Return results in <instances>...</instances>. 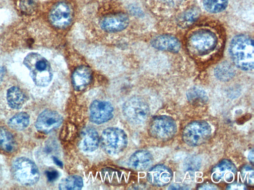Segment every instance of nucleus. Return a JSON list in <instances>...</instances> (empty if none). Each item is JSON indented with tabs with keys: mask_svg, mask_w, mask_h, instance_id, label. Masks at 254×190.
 Returning <instances> with one entry per match:
<instances>
[{
	"mask_svg": "<svg viewBox=\"0 0 254 190\" xmlns=\"http://www.w3.org/2000/svg\"><path fill=\"white\" fill-rule=\"evenodd\" d=\"M198 189L199 190H216L217 189L216 187L213 185L210 184H204L200 186Z\"/></svg>",
	"mask_w": 254,
	"mask_h": 190,
	"instance_id": "nucleus-32",
	"label": "nucleus"
},
{
	"mask_svg": "<svg viewBox=\"0 0 254 190\" xmlns=\"http://www.w3.org/2000/svg\"><path fill=\"white\" fill-rule=\"evenodd\" d=\"M163 2H165L169 5L175 6L181 3L183 0H162Z\"/></svg>",
	"mask_w": 254,
	"mask_h": 190,
	"instance_id": "nucleus-31",
	"label": "nucleus"
},
{
	"mask_svg": "<svg viewBox=\"0 0 254 190\" xmlns=\"http://www.w3.org/2000/svg\"><path fill=\"white\" fill-rule=\"evenodd\" d=\"M100 138L96 130L91 127L84 128L80 134L78 146L86 152L95 151L98 147Z\"/></svg>",
	"mask_w": 254,
	"mask_h": 190,
	"instance_id": "nucleus-14",
	"label": "nucleus"
},
{
	"mask_svg": "<svg viewBox=\"0 0 254 190\" xmlns=\"http://www.w3.org/2000/svg\"><path fill=\"white\" fill-rule=\"evenodd\" d=\"M254 170L249 165L244 166L241 171V177L243 181L248 185H253Z\"/></svg>",
	"mask_w": 254,
	"mask_h": 190,
	"instance_id": "nucleus-26",
	"label": "nucleus"
},
{
	"mask_svg": "<svg viewBox=\"0 0 254 190\" xmlns=\"http://www.w3.org/2000/svg\"><path fill=\"white\" fill-rule=\"evenodd\" d=\"M217 44V38L212 32L197 30L190 36L188 45L190 49L198 55H205L213 51Z\"/></svg>",
	"mask_w": 254,
	"mask_h": 190,
	"instance_id": "nucleus-6",
	"label": "nucleus"
},
{
	"mask_svg": "<svg viewBox=\"0 0 254 190\" xmlns=\"http://www.w3.org/2000/svg\"><path fill=\"white\" fill-rule=\"evenodd\" d=\"M151 44L153 47L161 50L178 52L181 48L179 41L175 37L169 35H161L153 38Z\"/></svg>",
	"mask_w": 254,
	"mask_h": 190,
	"instance_id": "nucleus-16",
	"label": "nucleus"
},
{
	"mask_svg": "<svg viewBox=\"0 0 254 190\" xmlns=\"http://www.w3.org/2000/svg\"><path fill=\"white\" fill-rule=\"evenodd\" d=\"M16 147V142L11 133L4 127H0V148L11 152L15 150Z\"/></svg>",
	"mask_w": 254,
	"mask_h": 190,
	"instance_id": "nucleus-21",
	"label": "nucleus"
},
{
	"mask_svg": "<svg viewBox=\"0 0 254 190\" xmlns=\"http://www.w3.org/2000/svg\"><path fill=\"white\" fill-rule=\"evenodd\" d=\"M92 78V71L88 67L81 66L77 67L72 75L74 89L77 91L84 90L91 82Z\"/></svg>",
	"mask_w": 254,
	"mask_h": 190,
	"instance_id": "nucleus-18",
	"label": "nucleus"
},
{
	"mask_svg": "<svg viewBox=\"0 0 254 190\" xmlns=\"http://www.w3.org/2000/svg\"><path fill=\"white\" fill-rule=\"evenodd\" d=\"M177 131L175 121L171 117L160 115L154 117L149 125V132L154 138L161 141L172 139Z\"/></svg>",
	"mask_w": 254,
	"mask_h": 190,
	"instance_id": "nucleus-8",
	"label": "nucleus"
},
{
	"mask_svg": "<svg viewBox=\"0 0 254 190\" xmlns=\"http://www.w3.org/2000/svg\"><path fill=\"white\" fill-rule=\"evenodd\" d=\"M100 142L103 150L110 155L118 154L127 147V137L125 132L119 128L109 127L102 132Z\"/></svg>",
	"mask_w": 254,
	"mask_h": 190,
	"instance_id": "nucleus-3",
	"label": "nucleus"
},
{
	"mask_svg": "<svg viewBox=\"0 0 254 190\" xmlns=\"http://www.w3.org/2000/svg\"><path fill=\"white\" fill-rule=\"evenodd\" d=\"M212 133L211 126L206 121L197 120L189 123L183 132V139L189 145L196 146L206 142Z\"/></svg>",
	"mask_w": 254,
	"mask_h": 190,
	"instance_id": "nucleus-5",
	"label": "nucleus"
},
{
	"mask_svg": "<svg viewBox=\"0 0 254 190\" xmlns=\"http://www.w3.org/2000/svg\"><path fill=\"white\" fill-rule=\"evenodd\" d=\"M249 160L253 163L254 162V151L253 149L250 150L248 154Z\"/></svg>",
	"mask_w": 254,
	"mask_h": 190,
	"instance_id": "nucleus-35",
	"label": "nucleus"
},
{
	"mask_svg": "<svg viewBox=\"0 0 254 190\" xmlns=\"http://www.w3.org/2000/svg\"><path fill=\"white\" fill-rule=\"evenodd\" d=\"M23 64L29 70L34 83L39 87H46L52 81L53 72L49 61L38 53L31 52L24 58Z\"/></svg>",
	"mask_w": 254,
	"mask_h": 190,
	"instance_id": "nucleus-2",
	"label": "nucleus"
},
{
	"mask_svg": "<svg viewBox=\"0 0 254 190\" xmlns=\"http://www.w3.org/2000/svg\"><path fill=\"white\" fill-rule=\"evenodd\" d=\"M114 108L110 102L100 100L93 101L89 106V118L96 124L104 123L113 117Z\"/></svg>",
	"mask_w": 254,
	"mask_h": 190,
	"instance_id": "nucleus-9",
	"label": "nucleus"
},
{
	"mask_svg": "<svg viewBox=\"0 0 254 190\" xmlns=\"http://www.w3.org/2000/svg\"><path fill=\"white\" fill-rule=\"evenodd\" d=\"M12 173L15 180L22 185L31 186L39 179V172L36 165L26 157H19L13 162Z\"/></svg>",
	"mask_w": 254,
	"mask_h": 190,
	"instance_id": "nucleus-4",
	"label": "nucleus"
},
{
	"mask_svg": "<svg viewBox=\"0 0 254 190\" xmlns=\"http://www.w3.org/2000/svg\"><path fill=\"white\" fill-rule=\"evenodd\" d=\"M188 100L194 105L203 104L208 100L206 93L200 88L192 87L187 92Z\"/></svg>",
	"mask_w": 254,
	"mask_h": 190,
	"instance_id": "nucleus-23",
	"label": "nucleus"
},
{
	"mask_svg": "<svg viewBox=\"0 0 254 190\" xmlns=\"http://www.w3.org/2000/svg\"><path fill=\"white\" fill-rule=\"evenodd\" d=\"M53 159L54 162L57 165H58V166H59L61 168L63 167V162L61 161H60L58 158H57L56 157H53Z\"/></svg>",
	"mask_w": 254,
	"mask_h": 190,
	"instance_id": "nucleus-34",
	"label": "nucleus"
},
{
	"mask_svg": "<svg viewBox=\"0 0 254 190\" xmlns=\"http://www.w3.org/2000/svg\"><path fill=\"white\" fill-rule=\"evenodd\" d=\"M253 39L246 35L234 37L229 46V53L236 66L244 71L254 68V46Z\"/></svg>",
	"mask_w": 254,
	"mask_h": 190,
	"instance_id": "nucleus-1",
	"label": "nucleus"
},
{
	"mask_svg": "<svg viewBox=\"0 0 254 190\" xmlns=\"http://www.w3.org/2000/svg\"><path fill=\"white\" fill-rule=\"evenodd\" d=\"M123 112L129 122L138 125L147 120L149 116V108L143 99L138 97H132L124 103Z\"/></svg>",
	"mask_w": 254,
	"mask_h": 190,
	"instance_id": "nucleus-7",
	"label": "nucleus"
},
{
	"mask_svg": "<svg viewBox=\"0 0 254 190\" xmlns=\"http://www.w3.org/2000/svg\"><path fill=\"white\" fill-rule=\"evenodd\" d=\"M36 0H20L19 6L24 13L31 14L37 7Z\"/></svg>",
	"mask_w": 254,
	"mask_h": 190,
	"instance_id": "nucleus-27",
	"label": "nucleus"
},
{
	"mask_svg": "<svg viewBox=\"0 0 254 190\" xmlns=\"http://www.w3.org/2000/svg\"><path fill=\"white\" fill-rule=\"evenodd\" d=\"M6 99L9 106L13 109H20L25 102L23 92L17 87L10 88L6 93Z\"/></svg>",
	"mask_w": 254,
	"mask_h": 190,
	"instance_id": "nucleus-19",
	"label": "nucleus"
},
{
	"mask_svg": "<svg viewBox=\"0 0 254 190\" xmlns=\"http://www.w3.org/2000/svg\"><path fill=\"white\" fill-rule=\"evenodd\" d=\"M153 158L148 151L139 150L133 153L128 160V166L136 171H144L151 165Z\"/></svg>",
	"mask_w": 254,
	"mask_h": 190,
	"instance_id": "nucleus-17",
	"label": "nucleus"
},
{
	"mask_svg": "<svg viewBox=\"0 0 254 190\" xmlns=\"http://www.w3.org/2000/svg\"><path fill=\"white\" fill-rule=\"evenodd\" d=\"M29 120L28 114L26 112H21L11 117L9 120L8 124L13 129L22 130L28 126Z\"/></svg>",
	"mask_w": 254,
	"mask_h": 190,
	"instance_id": "nucleus-24",
	"label": "nucleus"
},
{
	"mask_svg": "<svg viewBox=\"0 0 254 190\" xmlns=\"http://www.w3.org/2000/svg\"><path fill=\"white\" fill-rule=\"evenodd\" d=\"M129 19L126 14L119 13L104 17L101 21V27L109 32H119L128 25Z\"/></svg>",
	"mask_w": 254,
	"mask_h": 190,
	"instance_id": "nucleus-15",
	"label": "nucleus"
},
{
	"mask_svg": "<svg viewBox=\"0 0 254 190\" xmlns=\"http://www.w3.org/2000/svg\"><path fill=\"white\" fill-rule=\"evenodd\" d=\"M227 189L229 190H244L245 186L238 183H233L228 186Z\"/></svg>",
	"mask_w": 254,
	"mask_h": 190,
	"instance_id": "nucleus-30",
	"label": "nucleus"
},
{
	"mask_svg": "<svg viewBox=\"0 0 254 190\" xmlns=\"http://www.w3.org/2000/svg\"><path fill=\"white\" fill-rule=\"evenodd\" d=\"M47 179L49 182H53L59 176V172L56 170H48L46 172Z\"/></svg>",
	"mask_w": 254,
	"mask_h": 190,
	"instance_id": "nucleus-29",
	"label": "nucleus"
},
{
	"mask_svg": "<svg viewBox=\"0 0 254 190\" xmlns=\"http://www.w3.org/2000/svg\"><path fill=\"white\" fill-rule=\"evenodd\" d=\"M215 76L219 80L227 82L232 79L235 74V70L232 64L223 62L216 66L214 70Z\"/></svg>",
	"mask_w": 254,
	"mask_h": 190,
	"instance_id": "nucleus-20",
	"label": "nucleus"
},
{
	"mask_svg": "<svg viewBox=\"0 0 254 190\" xmlns=\"http://www.w3.org/2000/svg\"><path fill=\"white\" fill-rule=\"evenodd\" d=\"M63 121L62 115L58 112L51 109H46L37 117L35 127L38 131L47 134L59 127Z\"/></svg>",
	"mask_w": 254,
	"mask_h": 190,
	"instance_id": "nucleus-10",
	"label": "nucleus"
},
{
	"mask_svg": "<svg viewBox=\"0 0 254 190\" xmlns=\"http://www.w3.org/2000/svg\"><path fill=\"white\" fill-rule=\"evenodd\" d=\"M5 72V68L3 66H0V83L3 80Z\"/></svg>",
	"mask_w": 254,
	"mask_h": 190,
	"instance_id": "nucleus-33",
	"label": "nucleus"
},
{
	"mask_svg": "<svg viewBox=\"0 0 254 190\" xmlns=\"http://www.w3.org/2000/svg\"><path fill=\"white\" fill-rule=\"evenodd\" d=\"M202 3L205 10L210 13H216L226 9L228 0H203Z\"/></svg>",
	"mask_w": 254,
	"mask_h": 190,
	"instance_id": "nucleus-25",
	"label": "nucleus"
},
{
	"mask_svg": "<svg viewBox=\"0 0 254 190\" xmlns=\"http://www.w3.org/2000/svg\"><path fill=\"white\" fill-rule=\"evenodd\" d=\"M83 182L82 178L78 175H70L62 179L59 188L62 190H78L82 188Z\"/></svg>",
	"mask_w": 254,
	"mask_h": 190,
	"instance_id": "nucleus-22",
	"label": "nucleus"
},
{
	"mask_svg": "<svg viewBox=\"0 0 254 190\" xmlns=\"http://www.w3.org/2000/svg\"><path fill=\"white\" fill-rule=\"evenodd\" d=\"M72 12L69 6L64 2L56 4L50 13V20L51 23L58 28H64L71 22Z\"/></svg>",
	"mask_w": 254,
	"mask_h": 190,
	"instance_id": "nucleus-11",
	"label": "nucleus"
},
{
	"mask_svg": "<svg viewBox=\"0 0 254 190\" xmlns=\"http://www.w3.org/2000/svg\"><path fill=\"white\" fill-rule=\"evenodd\" d=\"M173 178L171 169L163 164H158L151 168L148 172L147 178L152 185L163 187L170 183Z\"/></svg>",
	"mask_w": 254,
	"mask_h": 190,
	"instance_id": "nucleus-13",
	"label": "nucleus"
},
{
	"mask_svg": "<svg viewBox=\"0 0 254 190\" xmlns=\"http://www.w3.org/2000/svg\"><path fill=\"white\" fill-rule=\"evenodd\" d=\"M198 10L195 9H191L186 13L184 18L188 22L194 21L198 17Z\"/></svg>",
	"mask_w": 254,
	"mask_h": 190,
	"instance_id": "nucleus-28",
	"label": "nucleus"
},
{
	"mask_svg": "<svg viewBox=\"0 0 254 190\" xmlns=\"http://www.w3.org/2000/svg\"><path fill=\"white\" fill-rule=\"evenodd\" d=\"M236 172L237 169L235 165L230 160L224 159L212 169V180L216 183H231L234 181Z\"/></svg>",
	"mask_w": 254,
	"mask_h": 190,
	"instance_id": "nucleus-12",
	"label": "nucleus"
}]
</instances>
